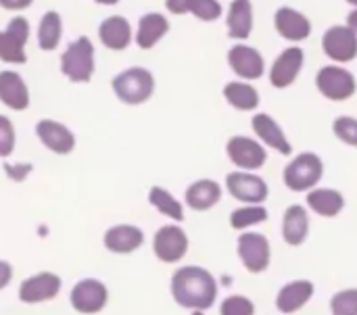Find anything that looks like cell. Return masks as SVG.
<instances>
[{"instance_id":"cell-1","label":"cell","mask_w":357,"mask_h":315,"mask_svg":"<svg viewBox=\"0 0 357 315\" xmlns=\"http://www.w3.org/2000/svg\"><path fill=\"white\" fill-rule=\"evenodd\" d=\"M172 295L180 307L205 312L215 303L218 284H215V278L207 270L197 268V266H188V268H182L174 274Z\"/></svg>"},{"instance_id":"cell-2","label":"cell","mask_w":357,"mask_h":315,"mask_svg":"<svg viewBox=\"0 0 357 315\" xmlns=\"http://www.w3.org/2000/svg\"><path fill=\"white\" fill-rule=\"evenodd\" d=\"M61 73L73 84H88L96 69V50L88 36H79L67 44L59 59Z\"/></svg>"},{"instance_id":"cell-3","label":"cell","mask_w":357,"mask_h":315,"mask_svg":"<svg viewBox=\"0 0 357 315\" xmlns=\"http://www.w3.org/2000/svg\"><path fill=\"white\" fill-rule=\"evenodd\" d=\"M155 75L146 67H128L111 79V90L119 102L138 107L153 98L155 94Z\"/></svg>"},{"instance_id":"cell-4","label":"cell","mask_w":357,"mask_h":315,"mask_svg":"<svg viewBox=\"0 0 357 315\" xmlns=\"http://www.w3.org/2000/svg\"><path fill=\"white\" fill-rule=\"evenodd\" d=\"M324 178V161L316 153H299L282 171L284 186L293 192H310Z\"/></svg>"},{"instance_id":"cell-5","label":"cell","mask_w":357,"mask_h":315,"mask_svg":"<svg viewBox=\"0 0 357 315\" xmlns=\"http://www.w3.org/2000/svg\"><path fill=\"white\" fill-rule=\"evenodd\" d=\"M316 88L326 100L345 102L356 96L357 79L349 69H345V65L331 63V65H324L318 69Z\"/></svg>"},{"instance_id":"cell-6","label":"cell","mask_w":357,"mask_h":315,"mask_svg":"<svg viewBox=\"0 0 357 315\" xmlns=\"http://www.w3.org/2000/svg\"><path fill=\"white\" fill-rule=\"evenodd\" d=\"M29 42V21L25 17H15L0 31V61L8 65H25Z\"/></svg>"},{"instance_id":"cell-7","label":"cell","mask_w":357,"mask_h":315,"mask_svg":"<svg viewBox=\"0 0 357 315\" xmlns=\"http://www.w3.org/2000/svg\"><path fill=\"white\" fill-rule=\"evenodd\" d=\"M305 65V50L297 44H291L289 48H284L272 63V67L268 69V75H270V84L276 88V90H287L291 88L299 75H301V69Z\"/></svg>"},{"instance_id":"cell-8","label":"cell","mask_w":357,"mask_h":315,"mask_svg":"<svg viewBox=\"0 0 357 315\" xmlns=\"http://www.w3.org/2000/svg\"><path fill=\"white\" fill-rule=\"evenodd\" d=\"M322 52L337 65H347L357 59V33L345 25H331L322 36Z\"/></svg>"},{"instance_id":"cell-9","label":"cell","mask_w":357,"mask_h":315,"mask_svg":"<svg viewBox=\"0 0 357 315\" xmlns=\"http://www.w3.org/2000/svg\"><path fill=\"white\" fill-rule=\"evenodd\" d=\"M226 155L232 161V165H236L243 171L261 169L268 161L266 146L249 136H232L226 142Z\"/></svg>"},{"instance_id":"cell-10","label":"cell","mask_w":357,"mask_h":315,"mask_svg":"<svg viewBox=\"0 0 357 315\" xmlns=\"http://www.w3.org/2000/svg\"><path fill=\"white\" fill-rule=\"evenodd\" d=\"M228 65H230L232 73L245 82H255V79L264 77V73H266L264 54L255 46L245 44V42H236L228 50Z\"/></svg>"},{"instance_id":"cell-11","label":"cell","mask_w":357,"mask_h":315,"mask_svg":"<svg viewBox=\"0 0 357 315\" xmlns=\"http://www.w3.org/2000/svg\"><path fill=\"white\" fill-rule=\"evenodd\" d=\"M226 188L232 199L241 203H251V205H261L270 194L268 184L261 176L253 171H243V169L226 176Z\"/></svg>"},{"instance_id":"cell-12","label":"cell","mask_w":357,"mask_h":315,"mask_svg":"<svg viewBox=\"0 0 357 315\" xmlns=\"http://www.w3.org/2000/svg\"><path fill=\"white\" fill-rule=\"evenodd\" d=\"M274 29L278 31V36L291 44H299L303 40H307L314 31L312 19L301 13L299 8L293 6H280L274 13Z\"/></svg>"},{"instance_id":"cell-13","label":"cell","mask_w":357,"mask_h":315,"mask_svg":"<svg viewBox=\"0 0 357 315\" xmlns=\"http://www.w3.org/2000/svg\"><path fill=\"white\" fill-rule=\"evenodd\" d=\"M69 301H71V307L77 314H98V312L105 309V305L109 301V291H107V286L102 282H98L94 278H86V280H79L73 286Z\"/></svg>"},{"instance_id":"cell-14","label":"cell","mask_w":357,"mask_h":315,"mask_svg":"<svg viewBox=\"0 0 357 315\" xmlns=\"http://www.w3.org/2000/svg\"><path fill=\"white\" fill-rule=\"evenodd\" d=\"M153 251L163 263H178L188 251V236L180 226H163L153 238Z\"/></svg>"},{"instance_id":"cell-15","label":"cell","mask_w":357,"mask_h":315,"mask_svg":"<svg viewBox=\"0 0 357 315\" xmlns=\"http://www.w3.org/2000/svg\"><path fill=\"white\" fill-rule=\"evenodd\" d=\"M238 257L251 274H261L270 266V240L264 234L247 232L238 236Z\"/></svg>"},{"instance_id":"cell-16","label":"cell","mask_w":357,"mask_h":315,"mask_svg":"<svg viewBox=\"0 0 357 315\" xmlns=\"http://www.w3.org/2000/svg\"><path fill=\"white\" fill-rule=\"evenodd\" d=\"M251 130H253V134L257 136V140L264 146L274 148L278 155L287 157V155L293 153V144L287 138L282 125L270 113H255L253 119H251Z\"/></svg>"},{"instance_id":"cell-17","label":"cell","mask_w":357,"mask_h":315,"mask_svg":"<svg viewBox=\"0 0 357 315\" xmlns=\"http://www.w3.org/2000/svg\"><path fill=\"white\" fill-rule=\"evenodd\" d=\"M36 136L42 142V146L54 155H69L75 148L73 132L65 123L54 119H40L36 123Z\"/></svg>"},{"instance_id":"cell-18","label":"cell","mask_w":357,"mask_h":315,"mask_svg":"<svg viewBox=\"0 0 357 315\" xmlns=\"http://www.w3.org/2000/svg\"><path fill=\"white\" fill-rule=\"evenodd\" d=\"M59 293H61V278L56 274H50V272L36 274V276L23 280L19 286V299L27 305L50 301Z\"/></svg>"},{"instance_id":"cell-19","label":"cell","mask_w":357,"mask_h":315,"mask_svg":"<svg viewBox=\"0 0 357 315\" xmlns=\"http://www.w3.org/2000/svg\"><path fill=\"white\" fill-rule=\"evenodd\" d=\"M98 40H100V44L107 50L123 52L132 44V40H134L132 23L123 15H111V17L100 21V25H98Z\"/></svg>"},{"instance_id":"cell-20","label":"cell","mask_w":357,"mask_h":315,"mask_svg":"<svg viewBox=\"0 0 357 315\" xmlns=\"http://www.w3.org/2000/svg\"><path fill=\"white\" fill-rule=\"evenodd\" d=\"M169 31V19L163 13L151 10L138 19V27L134 31V42L140 50L155 48Z\"/></svg>"},{"instance_id":"cell-21","label":"cell","mask_w":357,"mask_h":315,"mask_svg":"<svg viewBox=\"0 0 357 315\" xmlns=\"http://www.w3.org/2000/svg\"><path fill=\"white\" fill-rule=\"evenodd\" d=\"M255 27V10L251 0H232L226 13V29L228 38L236 42H245Z\"/></svg>"},{"instance_id":"cell-22","label":"cell","mask_w":357,"mask_h":315,"mask_svg":"<svg viewBox=\"0 0 357 315\" xmlns=\"http://www.w3.org/2000/svg\"><path fill=\"white\" fill-rule=\"evenodd\" d=\"M0 102L10 111H25L29 107V88L21 73L13 69L0 71Z\"/></svg>"},{"instance_id":"cell-23","label":"cell","mask_w":357,"mask_h":315,"mask_svg":"<svg viewBox=\"0 0 357 315\" xmlns=\"http://www.w3.org/2000/svg\"><path fill=\"white\" fill-rule=\"evenodd\" d=\"M105 249L111 251V253H117V255H128V253H134L136 249L142 247L144 243V234L140 228L136 226H130V224H119V226H113L105 232Z\"/></svg>"},{"instance_id":"cell-24","label":"cell","mask_w":357,"mask_h":315,"mask_svg":"<svg viewBox=\"0 0 357 315\" xmlns=\"http://www.w3.org/2000/svg\"><path fill=\"white\" fill-rule=\"evenodd\" d=\"M222 94H224L226 102L241 113H253V111H257V107L261 102L259 90L251 82H245V79L228 82L224 86Z\"/></svg>"},{"instance_id":"cell-25","label":"cell","mask_w":357,"mask_h":315,"mask_svg":"<svg viewBox=\"0 0 357 315\" xmlns=\"http://www.w3.org/2000/svg\"><path fill=\"white\" fill-rule=\"evenodd\" d=\"M165 8L172 15H195L205 23L218 21L224 13L220 0H165Z\"/></svg>"},{"instance_id":"cell-26","label":"cell","mask_w":357,"mask_h":315,"mask_svg":"<svg viewBox=\"0 0 357 315\" xmlns=\"http://www.w3.org/2000/svg\"><path fill=\"white\" fill-rule=\"evenodd\" d=\"M222 199V186L215 180H197L186 188L184 203L192 211H209L213 209Z\"/></svg>"},{"instance_id":"cell-27","label":"cell","mask_w":357,"mask_h":315,"mask_svg":"<svg viewBox=\"0 0 357 315\" xmlns=\"http://www.w3.org/2000/svg\"><path fill=\"white\" fill-rule=\"evenodd\" d=\"M307 234H310V215H307L305 207L291 205L284 211V217H282L284 243L291 245V247H301L307 240Z\"/></svg>"},{"instance_id":"cell-28","label":"cell","mask_w":357,"mask_h":315,"mask_svg":"<svg viewBox=\"0 0 357 315\" xmlns=\"http://www.w3.org/2000/svg\"><path fill=\"white\" fill-rule=\"evenodd\" d=\"M312 297H314V284L310 280H295L282 286V291L276 297V305L282 314H295Z\"/></svg>"},{"instance_id":"cell-29","label":"cell","mask_w":357,"mask_h":315,"mask_svg":"<svg viewBox=\"0 0 357 315\" xmlns=\"http://www.w3.org/2000/svg\"><path fill=\"white\" fill-rule=\"evenodd\" d=\"M307 207L320 217H337L345 209V197L333 188H314L307 192Z\"/></svg>"},{"instance_id":"cell-30","label":"cell","mask_w":357,"mask_h":315,"mask_svg":"<svg viewBox=\"0 0 357 315\" xmlns=\"http://www.w3.org/2000/svg\"><path fill=\"white\" fill-rule=\"evenodd\" d=\"M38 46L44 52H52L63 40V17L59 10H46L38 25Z\"/></svg>"},{"instance_id":"cell-31","label":"cell","mask_w":357,"mask_h":315,"mask_svg":"<svg viewBox=\"0 0 357 315\" xmlns=\"http://www.w3.org/2000/svg\"><path fill=\"white\" fill-rule=\"evenodd\" d=\"M149 203H151L161 215H165V217H169V220H174V222H182V220H184V207H182V203H180L172 192H167V190L161 188V186H153V188L149 190Z\"/></svg>"},{"instance_id":"cell-32","label":"cell","mask_w":357,"mask_h":315,"mask_svg":"<svg viewBox=\"0 0 357 315\" xmlns=\"http://www.w3.org/2000/svg\"><path fill=\"white\" fill-rule=\"evenodd\" d=\"M266 220H268V209L264 205H247V207H238L232 211L230 226L234 230H245V228L264 224Z\"/></svg>"},{"instance_id":"cell-33","label":"cell","mask_w":357,"mask_h":315,"mask_svg":"<svg viewBox=\"0 0 357 315\" xmlns=\"http://www.w3.org/2000/svg\"><path fill=\"white\" fill-rule=\"evenodd\" d=\"M333 134L337 136V140H341L347 146L357 148V117L351 115H339L333 121Z\"/></svg>"},{"instance_id":"cell-34","label":"cell","mask_w":357,"mask_h":315,"mask_svg":"<svg viewBox=\"0 0 357 315\" xmlns=\"http://www.w3.org/2000/svg\"><path fill=\"white\" fill-rule=\"evenodd\" d=\"M331 312L333 315H357V291H341L333 297L331 301Z\"/></svg>"},{"instance_id":"cell-35","label":"cell","mask_w":357,"mask_h":315,"mask_svg":"<svg viewBox=\"0 0 357 315\" xmlns=\"http://www.w3.org/2000/svg\"><path fill=\"white\" fill-rule=\"evenodd\" d=\"M17 144V136H15V125L6 115H0V159H6L13 155Z\"/></svg>"},{"instance_id":"cell-36","label":"cell","mask_w":357,"mask_h":315,"mask_svg":"<svg viewBox=\"0 0 357 315\" xmlns=\"http://www.w3.org/2000/svg\"><path fill=\"white\" fill-rule=\"evenodd\" d=\"M220 312H222V315H253L255 314V307H253V303L247 297L234 295V297H228L222 303Z\"/></svg>"},{"instance_id":"cell-37","label":"cell","mask_w":357,"mask_h":315,"mask_svg":"<svg viewBox=\"0 0 357 315\" xmlns=\"http://www.w3.org/2000/svg\"><path fill=\"white\" fill-rule=\"evenodd\" d=\"M4 174L15 180V182H23L31 171H33V165L31 163H17V165H10V163H4Z\"/></svg>"},{"instance_id":"cell-38","label":"cell","mask_w":357,"mask_h":315,"mask_svg":"<svg viewBox=\"0 0 357 315\" xmlns=\"http://www.w3.org/2000/svg\"><path fill=\"white\" fill-rule=\"evenodd\" d=\"M31 2L33 0H0V6L4 8V10H25V8H29L31 6Z\"/></svg>"},{"instance_id":"cell-39","label":"cell","mask_w":357,"mask_h":315,"mask_svg":"<svg viewBox=\"0 0 357 315\" xmlns=\"http://www.w3.org/2000/svg\"><path fill=\"white\" fill-rule=\"evenodd\" d=\"M10 278H13V268H10V263L0 261V291L8 286Z\"/></svg>"},{"instance_id":"cell-40","label":"cell","mask_w":357,"mask_h":315,"mask_svg":"<svg viewBox=\"0 0 357 315\" xmlns=\"http://www.w3.org/2000/svg\"><path fill=\"white\" fill-rule=\"evenodd\" d=\"M347 25L357 33V8H354V10L347 15Z\"/></svg>"},{"instance_id":"cell-41","label":"cell","mask_w":357,"mask_h":315,"mask_svg":"<svg viewBox=\"0 0 357 315\" xmlns=\"http://www.w3.org/2000/svg\"><path fill=\"white\" fill-rule=\"evenodd\" d=\"M96 4H102V6H113V4H117L119 0H94Z\"/></svg>"},{"instance_id":"cell-42","label":"cell","mask_w":357,"mask_h":315,"mask_svg":"<svg viewBox=\"0 0 357 315\" xmlns=\"http://www.w3.org/2000/svg\"><path fill=\"white\" fill-rule=\"evenodd\" d=\"M345 2H347V4H351L354 8H357V0H345Z\"/></svg>"}]
</instances>
